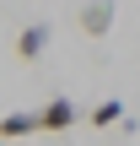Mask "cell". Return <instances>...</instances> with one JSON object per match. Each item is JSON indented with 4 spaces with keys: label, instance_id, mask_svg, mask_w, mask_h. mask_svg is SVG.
Instances as JSON below:
<instances>
[{
    "label": "cell",
    "instance_id": "cell-4",
    "mask_svg": "<svg viewBox=\"0 0 140 146\" xmlns=\"http://www.w3.org/2000/svg\"><path fill=\"white\" fill-rule=\"evenodd\" d=\"M76 119H81V114H76L70 98H49V103H43V130H70Z\"/></svg>",
    "mask_w": 140,
    "mask_h": 146
},
{
    "label": "cell",
    "instance_id": "cell-6",
    "mask_svg": "<svg viewBox=\"0 0 140 146\" xmlns=\"http://www.w3.org/2000/svg\"><path fill=\"white\" fill-rule=\"evenodd\" d=\"M0 146H5V141H0Z\"/></svg>",
    "mask_w": 140,
    "mask_h": 146
},
{
    "label": "cell",
    "instance_id": "cell-1",
    "mask_svg": "<svg viewBox=\"0 0 140 146\" xmlns=\"http://www.w3.org/2000/svg\"><path fill=\"white\" fill-rule=\"evenodd\" d=\"M108 27H113V0H86V5H81V33L103 38Z\"/></svg>",
    "mask_w": 140,
    "mask_h": 146
},
{
    "label": "cell",
    "instance_id": "cell-2",
    "mask_svg": "<svg viewBox=\"0 0 140 146\" xmlns=\"http://www.w3.org/2000/svg\"><path fill=\"white\" fill-rule=\"evenodd\" d=\"M32 130H43V114H27V108L0 114V141H22V135H32Z\"/></svg>",
    "mask_w": 140,
    "mask_h": 146
},
{
    "label": "cell",
    "instance_id": "cell-5",
    "mask_svg": "<svg viewBox=\"0 0 140 146\" xmlns=\"http://www.w3.org/2000/svg\"><path fill=\"white\" fill-rule=\"evenodd\" d=\"M119 119H124V103H119V98H108V103L92 108V125H97V130H108V125H119Z\"/></svg>",
    "mask_w": 140,
    "mask_h": 146
},
{
    "label": "cell",
    "instance_id": "cell-3",
    "mask_svg": "<svg viewBox=\"0 0 140 146\" xmlns=\"http://www.w3.org/2000/svg\"><path fill=\"white\" fill-rule=\"evenodd\" d=\"M43 49H49V22H32V27L16 33V54H22V60H38Z\"/></svg>",
    "mask_w": 140,
    "mask_h": 146
}]
</instances>
